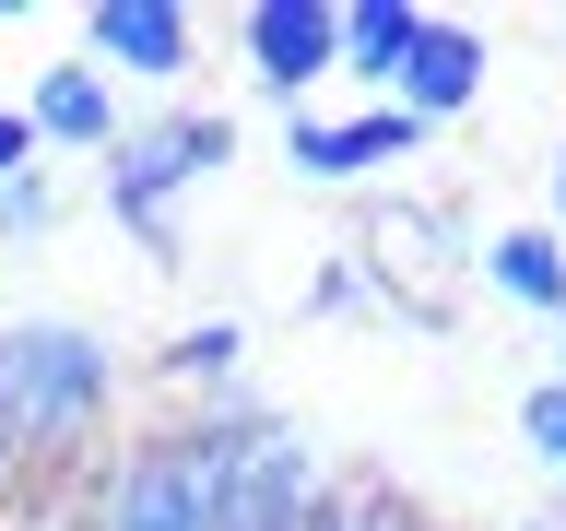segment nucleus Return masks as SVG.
I'll return each instance as SVG.
<instances>
[{
  "label": "nucleus",
  "mask_w": 566,
  "mask_h": 531,
  "mask_svg": "<svg viewBox=\"0 0 566 531\" xmlns=\"http://www.w3.org/2000/svg\"><path fill=\"white\" fill-rule=\"evenodd\" d=\"M106 402H118V343H106V331H83V319H60V308L0 319V460H12V472L95 449Z\"/></svg>",
  "instance_id": "1"
},
{
  "label": "nucleus",
  "mask_w": 566,
  "mask_h": 531,
  "mask_svg": "<svg viewBox=\"0 0 566 531\" xmlns=\"http://www.w3.org/2000/svg\"><path fill=\"white\" fill-rule=\"evenodd\" d=\"M248 402H212L201 425H166V437H130L95 485V520L83 531H212V496H224V460H237Z\"/></svg>",
  "instance_id": "2"
},
{
  "label": "nucleus",
  "mask_w": 566,
  "mask_h": 531,
  "mask_svg": "<svg viewBox=\"0 0 566 531\" xmlns=\"http://www.w3.org/2000/svg\"><path fill=\"white\" fill-rule=\"evenodd\" d=\"M237 166V118H212V106H177V118H142L95 154V189L118 212V237L142 260H177V189H201V177Z\"/></svg>",
  "instance_id": "3"
},
{
  "label": "nucleus",
  "mask_w": 566,
  "mask_h": 531,
  "mask_svg": "<svg viewBox=\"0 0 566 531\" xmlns=\"http://www.w3.org/2000/svg\"><path fill=\"white\" fill-rule=\"evenodd\" d=\"M212 531H354V485H331V460L283 414H248L224 496H212Z\"/></svg>",
  "instance_id": "4"
},
{
  "label": "nucleus",
  "mask_w": 566,
  "mask_h": 531,
  "mask_svg": "<svg viewBox=\"0 0 566 531\" xmlns=\"http://www.w3.org/2000/svg\"><path fill=\"white\" fill-rule=\"evenodd\" d=\"M237 60H248L260 95L307 106V83L343 71V0H248L237 12Z\"/></svg>",
  "instance_id": "5"
},
{
  "label": "nucleus",
  "mask_w": 566,
  "mask_h": 531,
  "mask_svg": "<svg viewBox=\"0 0 566 531\" xmlns=\"http://www.w3.org/2000/svg\"><path fill=\"white\" fill-rule=\"evenodd\" d=\"M424 118H401V106H354V118H318V106H295V118H283V166L295 177H318V189H343V177H389V166H413L424 154Z\"/></svg>",
  "instance_id": "6"
},
{
  "label": "nucleus",
  "mask_w": 566,
  "mask_h": 531,
  "mask_svg": "<svg viewBox=\"0 0 566 531\" xmlns=\"http://www.w3.org/2000/svg\"><path fill=\"white\" fill-rule=\"evenodd\" d=\"M71 60H95L106 83H118V71H130V83H177V71L201 60V12H189V0H95Z\"/></svg>",
  "instance_id": "7"
},
{
  "label": "nucleus",
  "mask_w": 566,
  "mask_h": 531,
  "mask_svg": "<svg viewBox=\"0 0 566 531\" xmlns=\"http://www.w3.org/2000/svg\"><path fill=\"white\" fill-rule=\"evenodd\" d=\"M484 83H495V35L460 24V12H424V35H413V60H401V83H389V106L437 131V118H460V106H484Z\"/></svg>",
  "instance_id": "8"
},
{
  "label": "nucleus",
  "mask_w": 566,
  "mask_h": 531,
  "mask_svg": "<svg viewBox=\"0 0 566 531\" xmlns=\"http://www.w3.org/2000/svg\"><path fill=\"white\" fill-rule=\"evenodd\" d=\"M24 131H35V154H106L130 118H118V83L95 60H48L24 95Z\"/></svg>",
  "instance_id": "9"
},
{
  "label": "nucleus",
  "mask_w": 566,
  "mask_h": 531,
  "mask_svg": "<svg viewBox=\"0 0 566 531\" xmlns=\"http://www.w3.org/2000/svg\"><path fill=\"white\" fill-rule=\"evenodd\" d=\"M484 283L507 295V308L555 319L566 308V237H555V225H495V237H484Z\"/></svg>",
  "instance_id": "10"
},
{
  "label": "nucleus",
  "mask_w": 566,
  "mask_h": 531,
  "mask_svg": "<svg viewBox=\"0 0 566 531\" xmlns=\"http://www.w3.org/2000/svg\"><path fill=\"white\" fill-rule=\"evenodd\" d=\"M413 35H424V0H343V71L366 83V95H389V83H401Z\"/></svg>",
  "instance_id": "11"
},
{
  "label": "nucleus",
  "mask_w": 566,
  "mask_h": 531,
  "mask_svg": "<svg viewBox=\"0 0 566 531\" xmlns=\"http://www.w3.org/2000/svg\"><path fill=\"white\" fill-rule=\"evenodd\" d=\"M237 354H248V331H237V319H189V331L166 343V378H201V389H224V378H237Z\"/></svg>",
  "instance_id": "12"
},
{
  "label": "nucleus",
  "mask_w": 566,
  "mask_h": 531,
  "mask_svg": "<svg viewBox=\"0 0 566 531\" xmlns=\"http://www.w3.org/2000/svg\"><path fill=\"white\" fill-rule=\"evenodd\" d=\"M48 225H60V189H48V166H24L12 189H0V248H35Z\"/></svg>",
  "instance_id": "13"
},
{
  "label": "nucleus",
  "mask_w": 566,
  "mask_h": 531,
  "mask_svg": "<svg viewBox=\"0 0 566 531\" xmlns=\"http://www.w3.org/2000/svg\"><path fill=\"white\" fill-rule=\"evenodd\" d=\"M520 437H531V460H543V472L566 485V378H543V389L520 402Z\"/></svg>",
  "instance_id": "14"
},
{
  "label": "nucleus",
  "mask_w": 566,
  "mask_h": 531,
  "mask_svg": "<svg viewBox=\"0 0 566 531\" xmlns=\"http://www.w3.org/2000/svg\"><path fill=\"white\" fill-rule=\"evenodd\" d=\"M354 531H437L413 508V496H378V485H354Z\"/></svg>",
  "instance_id": "15"
},
{
  "label": "nucleus",
  "mask_w": 566,
  "mask_h": 531,
  "mask_svg": "<svg viewBox=\"0 0 566 531\" xmlns=\"http://www.w3.org/2000/svg\"><path fill=\"white\" fill-rule=\"evenodd\" d=\"M24 166H48V154H35V131H24V106H0V189H12V177Z\"/></svg>",
  "instance_id": "16"
},
{
  "label": "nucleus",
  "mask_w": 566,
  "mask_h": 531,
  "mask_svg": "<svg viewBox=\"0 0 566 531\" xmlns=\"http://www.w3.org/2000/svg\"><path fill=\"white\" fill-rule=\"evenodd\" d=\"M555 237H566V142H555Z\"/></svg>",
  "instance_id": "17"
},
{
  "label": "nucleus",
  "mask_w": 566,
  "mask_h": 531,
  "mask_svg": "<svg viewBox=\"0 0 566 531\" xmlns=\"http://www.w3.org/2000/svg\"><path fill=\"white\" fill-rule=\"evenodd\" d=\"M520 531H555V520H520Z\"/></svg>",
  "instance_id": "18"
},
{
  "label": "nucleus",
  "mask_w": 566,
  "mask_h": 531,
  "mask_svg": "<svg viewBox=\"0 0 566 531\" xmlns=\"http://www.w3.org/2000/svg\"><path fill=\"white\" fill-rule=\"evenodd\" d=\"M555 343H566V308H555Z\"/></svg>",
  "instance_id": "19"
}]
</instances>
